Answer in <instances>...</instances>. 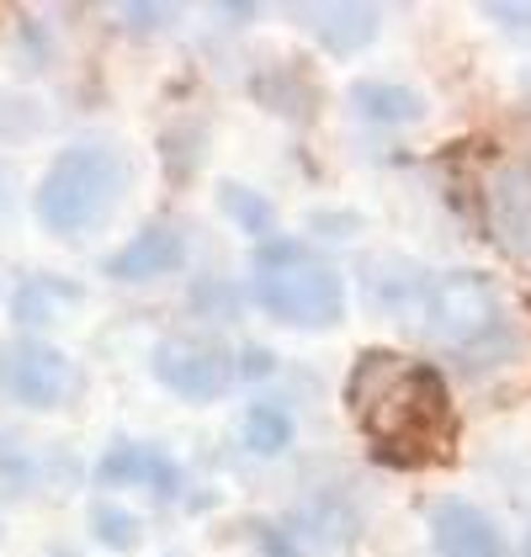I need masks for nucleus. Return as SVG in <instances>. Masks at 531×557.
<instances>
[{"label": "nucleus", "mask_w": 531, "mask_h": 557, "mask_svg": "<svg viewBox=\"0 0 531 557\" xmlns=\"http://www.w3.org/2000/svg\"><path fill=\"white\" fill-rule=\"evenodd\" d=\"M75 302H81V282H70V276H27L16 287V298H11V319L38 335L48 324H59Z\"/></svg>", "instance_id": "ddd939ff"}, {"label": "nucleus", "mask_w": 531, "mask_h": 557, "mask_svg": "<svg viewBox=\"0 0 531 557\" xmlns=\"http://www.w3.org/2000/svg\"><path fill=\"white\" fill-rule=\"evenodd\" d=\"M0 202H5V186H0Z\"/></svg>", "instance_id": "aec40b11"}, {"label": "nucleus", "mask_w": 531, "mask_h": 557, "mask_svg": "<svg viewBox=\"0 0 531 557\" xmlns=\"http://www.w3.org/2000/svg\"><path fill=\"white\" fill-rule=\"evenodd\" d=\"M123 191H128V154L107 138H86L53 154V165L33 191V213L48 234L81 239L112 218Z\"/></svg>", "instance_id": "20e7f679"}, {"label": "nucleus", "mask_w": 531, "mask_h": 557, "mask_svg": "<svg viewBox=\"0 0 531 557\" xmlns=\"http://www.w3.org/2000/svg\"><path fill=\"white\" fill-rule=\"evenodd\" d=\"M171 557H181V553H171Z\"/></svg>", "instance_id": "4be33fe9"}, {"label": "nucleus", "mask_w": 531, "mask_h": 557, "mask_svg": "<svg viewBox=\"0 0 531 557\" xmlns=\"http://www.w3.org/2000/svg\"><path fill=\"white\" fill-rule=\"evenodd\" d=\"M351 107L372 128H409V123L425 117V96L415 86H398V81H356Z\"/></svg>", "instance_id": "f8f14e48"}, {"label": "nucleus", "mask_w": 531, "mask_h": 557, "mask_svg": "<svg viewBox=\"0 0 531 557\" xmlns=\"http://www.w3.org/2000/svg\"><path fill=\"white\" fill-rule=\"evenodd\" d=\"M149 372L186 404H219L239 383V350L219 335H165L149 350Z\"/></svg>", "instance_id": "39448f33"}, {"label": "nucleus", "mask_w": 531, "mask_h": 557, "mask_svg": "<svg viewBox=\"0 0 531 557\" xmlns=\"http://www.w3.org/2000/svg\"><path fill=\"white\" fill-rule=\"evenodd\" d=\"M81 387L75 361L44 335H16V341L0 345V393L33 414L48 409H64Z\"/></svg>", "instance_id": "423d86ee"}, {"label": "nucleus", "mask_w": 531, "mask_h": 557, "mask_svg": "<svg viewBox=\"0 0 531 557\" xmlns=\"http://www.w3.org/2000/svg\"><path fill=\"white\" fill-rule=\"evenodd\" d=\"M181 260H186V234L176 223H149L123 250L107 256V276L112 282H160V276L181 271Z\"/></svg>", "instance_id": "1a4fd4ad"}, {"label": "nucleus", "mask_w": 531, "mask_h": 557, "mask_svg": "<svg viewBox=\"0 0 531 557\" xmlns=\"http://www.w3.org/2000/svg\"><path fill=\"white\" fill-rule=\"evenodd\" d=\"M527 557H531V547H527Z\"/></svg>", "instance_id": "5701e85b"}, {"label": "nucleus", "mask_w": 531, "mask_h": 557, "mask_svg": "<svg viewBox=\"0 0 531 557\" xmlns=\"http://www.w3.org/2000/svg\"><path fill=\"white\" fill-rule=\"evenodd\" d=\"M367 287L388 319L431 335L462 367H494L516 350L505 298L484 271H420L409 260H372Z\"/></svg>", "instance_id": "f257e3e1"}, {"label": "nucleus", "mask_w": 531, "mask_h": 557, "mask_svg": "<svg viewBox=\"0 0 531 557\" xmlns=\"http://www.w3.org/2000/svg\"><path fill=\"white\" fill-rule=\"evenodd\" d=\"M90 536L101 542V547H112V553H128L144 542V520L128 510V505H90Z\"/></svg>", "instance_id": "dca6fc26"}, {"label": "nucleus", "mask_w": 531, "mask_h": 557, "mask_svg": "<svg viewBox=\"0 0 531 557\" xmlns=\"http://www.w3.org/2000/svg\"><path fill=\"white\" fill-rule=\"evenodd\" d=\"M250 298L266 319H276L282 330H335L346 319V282L330 260L293 245V239H266L250 256Z\"/></svg>", "instance_id": "7ed1b4c3"}, {"label": "nucleus", "mask_w": 531, "mask_h": 557, "mask_svg": "<svg viewBox=\"0 0 531 557\" xmlns=\"http://www.w3.org/2000/svg\"><path fill=\"white\" fill-rule=\"evenodd\" d=\"M53 557H81V553H53Z\"/></svg>", "instance_id": "6ab92c4d"}, {"label": "nucleus", "mask_w": 531, "mask_h": 557, "mask_svg": "<svg viewBox=\"0 0 531 557\" xmlns=\"http://www.w3.org/2000/svg\"><path fill=\"white\" fill-rule=\"evenodd\" d=\"M176 16H181L176 5H144V0L118 5V22H123V27H133L138 38H155V33H160V27H171Z\"/></svg>", "instance_id": "f3484780"}, {"label": "nucleus", "mask_w": 531, "mask_h": 557, "mask_svg": "<svg viewBox=\"0 0 531 557\" xmlns=\"http://www.w3.org/2000/svg\"><path fill=\"white\" fill-rule=\"evenodd\" d=\"M304 22H309L313 44L324 48V53L351 59V53H361V48L378 38L383 11H378V5H356V0H335V5H309Z\"/></svg>", "instance_id": "9d476101"}, {"label": "nucleus", "mask_w": 531, "mask_h": 557, "mask_svg": "<svg viewBox=\"0 0 531 557\" xmlns=\"http://www.w3.org/2000/svg\"><path fill=\"white\" fill-rule=\"evenodd\" d=\"M484 16L516 44H531V0H510V5H484Z\"/></svg>", "instance_id": "a211bd4d"}, {"label": "nucleus", "mask_w": 531, "mask_h": 557, "mask_svg": "<svg viewBox=\"0 0 531 557\" xmlns=\"http://www.w3.org/2000/svg\"><path fill=\"white\" fill-rule=\"evenodd\" d=\"M346 404L388 468H431L452 457L457 420L436 367L398 350H367L351 367Z\"/></svg>", "instance_id": "f03ea898"}, {"label": "nucleus", "mask_w": 531, "mask_h": 557, "mask_svg": "<svg viewBox=\"0 0 531 557\" xmlns=\"http://www.w3.org/2000/svg\"><path fill=\"white\" fill-rule=\"evenodd\" d=\"M489 213H494L499 239H505L516 256H531V171L510 165V171L494 175V186H489Z\"/></svg>", "instance_id": "9b49d317"}, {"label": "nucleus", "mask_w": 531, "mask_h": 557, "mask_svg": "<svg viewBox=\"0 0 531 557\" xmlns=\"http://www.w3.org/2000/svg\"><path fill=\"white\" fill-rule=\"evenodd\" d=\"M239 441L250 457H282L293 446V414L282 404H250L239 420Z\"/></svg>", "instance_id": "4468645a"}, {"label": "nucleus", "mask_w": 531, "mask_h": 557, "mask_svg": "<svg viewBox=\"0 0 531 557\" xmlns=\"http://www.w3.org/2000/svg\"><path fill=\"white\" fill-rule=\"evenodd\" d=\"M219 202L223 213L234 218L250 239H271V228H276V213H271V202H266L261 191H250V186H239V181H219Z\"/></svg>", "instance_id": "2eb2a0df"}, {"label": "nucleus", "mask_w": 531, "mask_h": 557, "mask_svg": "<svg viewBox=\"0 0 531 557\" xmlns=\"http://www.w3.org/2000/svg\"><path fill=\"white\" fill-rule=\"evenodd\" d=\"M527 86H531V70H527Z\"/></svg>", "instance_id": "412c9836"}, {"label": "nucleus", "mask_w": 531, "mask_h": 557, "mask_svg": "<svg viewBox=\"0 0 531 557\" xmlns=\"http://www.w3.org/2000/svg\"><path fill=\"white\" fill-rule=\"evenodd\" d=\"M431 542H436V557H510L505 531L479 505H468V499H442L436 505Z\"/></svg>", "instance_id": "6e6552de"}, {"label": "nucleus", "mask_w": 531, "mask_h": 557, "mask_svg": "<svg viewBox=\"0 0 531 557\" xmlns=\"http://www.w3.org/2000/svg\"><path fill=\"white\" fill-rule=\"evenodd\" d=\"M96 483L101 488H138L160 505H171L181 488V468L160 451V446H144V441H118L101 451L96 462Z\"/></svg>", "instance_id": "0eeeda50"}]
</instances>
